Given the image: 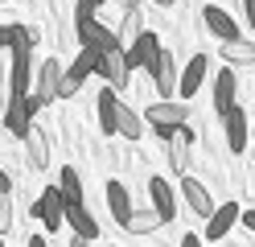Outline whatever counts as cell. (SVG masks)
<instances>
[{"label": "cell", "mask_w": 255, "mask_h": 247, "mask_svg": "<svg viewBox=\"0 0 255 247\" xmlns=\"http://www.w3.org/2000/svg\"><path fill=\"white\" fill-rule=\"evenodd\" d=\"M189 115H194V111H189L185 99H156V103L144 111V124L169 144L173 132H177V124H189Z\"/></svg>", "instance_id": "cell-1"}, {"label": "cell", "mask_w": 255, "mask_h": 247, "mask_svg": "<svg viewBox=\"0 0 255 247\" xmlns=\"http://www.w3.org/2000/svg\"><path fill=\"white\" fill-rule=\"evenodd\" d=\"M74 33H78V41L83 45H95V49H120V33H111L107 25H99V16H95L91 4H83L78 0V12H74Z\"/></svg>", "instance_id": "cell-2"}, {"label": "cell", "mask_w": 255, "mask_h": 247, "mask_svg": "<svg viewBox=\"0 0 255 247\" xmlns=\"http://www.w3.org/2000/svg\"><path fill=\"white\" fill-rule=\"evenodd\" d=\"M37 111H41V99H37V95H29V91H12V99H8V115H4L8 132H12V136H25Z\"/></svg>", "instance_id": "cell-3"}, {"label": "cell", "mask_w": 255, "mask_h": 247, "mask_svg": "<svg viewBox=\"0 0 255 247\" xmlns=\"http://www.w3.org/2000/svg\"><path fill=\"white\" fill-rule=\"evenodd\" d=\"M222 124H227V148L231 153H247V144H251V124H247V111L231 103L227 111H222Z\"/></svg>", "instance_id": "cell-4"}, {"label": "cell", "mask_w": 255, "mask_h": 247, "mask_svg": "<svg viewBox=\"0 0 255 247\" xmlns=\"http://www.w3.org/2000/svg\"><path fill=\"white\" fill-rule=\"evenodd\" d=\"M144 70H148V78L156 82V87H161V99H169L173 91H177V62H173L169 49H156Z\"/></svg>", "instance_id": "cell-5"}, {"label": "cell", "mask_w": 255, "mask_h": 247, "mask_svg": "<svg viewBox=\"0 0 255 247\" xmlns=\"http://www.w3.org/2000/svg\"><path fill=\"white\" fill-rule=\"evenodd\" d=\"M33 214L45 223V231H62V219H66V198H62V190L50 186V190L33 202Z\"/></svg>", "instance_id": "cell-6"}, {"label": "cell", "mask_w": 255, "mask_h": 247, "mask_svg": "<svg viewBox=\"0 0 255 247\" xmlns=\"http://www.w3.org/2000/svg\"><path fill=\"white\" fill-rule=\"evenodd\" d=\"M95 120H99L103 136H116V120H120V91L116 87L99 91V99H95Z\"/></svg>", "instance_id": "cell-7"}, {"label": "cell", "mask_w": 255, "mask_h": 247, "mask_svg": "<svg viewBox=\"0 0 255 247\" xmlns=\"http://www.w3.org/2000/svg\"><path fill=\"white\" fill-rule=\"evenodd\" d=\"M181 198H185V206L194 210L198 219H210V210H214V198H210V190H206L198 177L181 173Z\"/></svg>", "instance_id": "cell-8"}, {"label": "cell", "mask_w": 255, "mask_h": 247, "mask_svg": "<svg viewBox=\"0 0 255 247\" xmlns=\"http://www.w3.org/2000/svg\"><path fill=\"white\" fill-rule=\"evenodd\" d=\"M99 74L107 78V87H116V91H124V87H128V78H132V66H128L124 45H120V49H107V54H103Z\"/></svg>", "instance_id": "cell-9"}, {"label": "cell", "mask_w": 255, "mask_h": 247, "mask_svg": "<svg viewBox=\"0 0 255 247\" xmlns=\"http://www.w3.org/2000/svg\"><path fill=\"white\" fill-rule=\"evenodd\" d=\"M25 161H29V169H45L50 165V136H45V128H37V124H29V132H25Z\"/></svg>", "instance_id": "cell-10"}, {"label": "cell", "mask_w": 255, "mask_h": 247, "mask_svg": "<svg viewBox=\"0 0 255 247\" xmlns=\"http://www.w3.org/2000/svg\"><path fill=\"white\" fill-rule=\"evenodd\" d=\"M206 70H210L206 54H194V58H189V66L177 74V95H181V99H194V95H198V87L206 82Z\"/></svg>", "instance_id": "cell-11"}, {"label": "cell", "mask_w": 255, "mask_h": 247, "mask_svg": "<svg viewBox=\"0 0 255 247\" xmlns=\"http://www.w3.org/2000/svg\"><path fill=\"white\" fill-rule=\"evenodd\" d=\"M58 82H62V62L58 58H45L41 70H37V87H33V95L41 99V107L58 99Z\"/></svg>", "instance_id": "cell-12"}, {"label": "cell", "mask_w": 255, "mask_h": 247, "mask_svg": "<svg viewBox=\"0 0 255 247\" xmlns=\"http://www.w3.org/2000/svg\"><path fill=\"white\" fill-rule=\"evenodd\" d=\"M156 49H161V37H156V33H148V29H140L136 37H132V45L124 49V54H128V66H132V70H136V66H148Z\"/></svg>", "instance_id": "cell-13"}, {"label": "cell", "mask_w": 255, "mask_h": 247, "mask_svg": "<svg viewBox=\"0 0 255 247\" xmlns=\"http://www.w3.org/2000/svg\"><path fill=\"white\" fill-rule=\"evenodd\" d=\"M202 21H206V29H210L218 41L239 37V25H235V16H231L227 8H222V4H206V8H202Z\"/></svg>", "instance_id": "cell-14"}, {"label": "cell", "mask_w": 255, "mask_h": 247, "mask_svg": "<svg viewBox=\"0 0 255 247\" xmlns=\"http://www.w3.org/2000/svg\"><path fill=\"white\" fill-rule=\"evenodd\" d=\"M239 202H227V206H214L210 219H206V239H227V231L239 223Z\"/></svg>", "instance_id": "cell-15"}, {"label": "cell", "mask_w": 255, "mask_h": 247, "mask_svg": "<svg viewBox=\"0 0 255 247\" xmlns=\"http://www.w3.org/2000/svg\"><path fill=\"white\" fill-rule=\"evenodd\" d=\"M66 223H70V231H74V239L78 243H87V239H99V223L87 214V206L83 202H74V206H66Z\"/></svg>", "instance_id": "cell-16"}, {"label": "cell", "mask_w": 255, "mask_h": 247, "mask_svg": "<svg viewBox=\"0 0 255 247\" xmlns=\"http://www.w3.org/2000/svg\"><path fill=\"white\" fill-rule=\"evenodd\" d=\"M29 66H33V45H12V74H8L12 91H29Z\"/></svg>", "instance_id": "cell-17"}, {"label": "cell", "mask_w": 255, "mask_h": 247, "mask_svg": "<svg viewBox=\"0 0 255 247\" xmlns=\"http://www.w3.org/2000/svg\"><path fill=\"white\" fill-rule=\"evenodd\" d=\"M161 227H165V219H161V210H156V206L132 210V214H128V223H124L128 235H152V231H161Z\"/></svg>", "instance_id": "cell-18"}, {"label": "cell", "mask_w": 255, "mask_h": 247, "mask_svg": "<svg viewBox=\"0 0 255 247\" xmlns=\"http://www.w3.org/2000/svg\"><path fill=\"white\" fill-rule=\"evenodd\" d=\"M218 54H222V62H227V66H255V41H243V37H227Z\"/></svg>", "instance_id": "cell-19"}, {"label": "cell", "mask_w": 255, "mask_h": 247, "mask_svg": "<svg viewBox=\"0 0 255 247\" xmlns=\"http://www.w3.org/2000/svg\"><path fill=\"white\" fill-rule=\"evenodd\" d=\"M107 210H111V219H116L120 227L128 223V214H132V198H128V186L124 181H107Z\"/></svg>", "instance_id": "cell-20"}, {"label": "cell", "mask_w": 255, "mask_h": 247, "mask_svg": "<svg viewBox=\"0 0 255 247\" xmlns=\"http://www.w3.org/2000/svg\"><path fill=\"white\" fill-rule=\"evenodd\" d=\"M148 198H152V206L161 210V219H165V223L177 219V202H173V186H169V181L152 177V181H148Z\"/></svg>", "instance_id": "cell-21"}, {"label": "cell", "mask_w": 255, "mask_h": 247, "mask_svg": "<svg viewBox=\"0 0 255 247\" xmlns=\"http://www.w3.org/2000/svg\"><path fill=\"white\" fill-rule=\"evenodd\" d=\"M235 91H239V78H235V66H222L218 78H214V107L227 111L235 103Z\"/></svg>", "instance_id": "cell-22"}, {"label": "cell", "mask_w": 255, "mask_h": 247, "mask_svg": "<svg viewBox=\"0 0 255 247\" xmlns=\"http://www.w3.org/2000/svg\"><path fill=\"white\" fill-rule=\"evenodd\" d=\"M99 66H103V49H95V45H83V49H78V58H74V66H70V74L87 82L91 74H99Z\"/></svg>", "instance_id": "cell-23"}, {"label": "cell", "mask_w": 255, "mask_h": 247, "mask_svg": "<svg viewBox=\"0 0 255 247\" xmlns=\"http://www.w3.org/2000/svg\"><path fill=\"white\" fill-rule=\"evenodd\" d=\"M116 132H120V136H128V140H136L140 132H144V115H136L132 107H124V103H120V120H116Z\"/></svg>", "instance_id": "cell-24"}, {"label": "cell", "mask_w": 255, "mask_h": 247, "mask_svg": "<svg viewBox=\"0 0 255 247\" xmlns=\"http://www.w3.org/2000/svg\"><path fill=\"white\" fill-rule=\"evenodd\" d=\"M58 190H62V198H66V206H74V202H83V181H78V169H62V177H58Z\"/></svg>", "instance_id": "cell-25"}, {"label": "cell", "mask_w": 255, "mask_h": 247, "mask_svg": "<svg viewBox=\"0 0 255 247\" xmlns=\"http://www.w3.org/2000/svg\"><path fill=\"white\" fill-rule=\"evenodd\" d=\"M189 148H194V144H189V140H177V136H173L169 140V165H173V173H189Z\"/></svg>", "instance_id": "cell-26"}, {"label": "cell", "mask_w": 255, "mask_h": 247, "mask_svg": "<svg viewBox=\"0 0 255 247\" xmlns=\"http://www.w3.org/2000/svg\"><path fill=\"white\" fill-rule=\"evenodd\" d=\"M8 33H12V45H37V29H33V25L12 21V25H8ZM12 45H8V49H12Z\"/></svg>", "instance_id": "cell-27"}, {"label": "cell", "mask_w": 255, "mask_h": 247, "mask_svg": "<svg viewBox=\"0 0 255 247\" xmlns=\"http://www.w3.org/2000/svg\"><path fill=\"white\" fill-rule=\"evenodd\" d=\"M83 91V78H74L70 70H62V82H58V99H70V95H78Z\"/></svg>", "instance_id": "cell-28"}, {"label": "cell", "mask_w": 255, "mask_h": 247, "mask_svg": "<svg viewBox=\"0 0 255 247\" xmlns=\"http://www.w3.org/2000/svg\"><path fill=\"white\" fill-rule=\"evenodd\" d=\"M136 33H140V12L124 8V37H136Z\"/></svg>", "instance_id": "cell-29"}, {"label": "cell", "mask_w": 255, "mask_h": 247, "mask_svg": "<svg viewBox=\"0 0 255 247\" xmlns=\"http://www.w3.org/2000/svg\"><path fill=\"white\" fill-rule=\"evenodd\" d=\"M8 227V194H0V231Z\"/></svg>", "instance_id": "cell-30"}, {"label": "cell", "mask_w": 255, "mask_h": 247, "mask_svg": "<svg viewBox=\"0 0 255 247\" xmlns=\"http://www.w3.org/2000/svg\"><path fill=\"white\" fill-rule=\"evenodd\" d=\"M239 223H243L247 231H255V210H239Z\"/></svg>", "instance_id": "cell-31"}, {"label": "cell", "mask_w": 255, "mask_h": 247, "mask_svg": "<svg viewBox=\"0 0 255 247\" xmlns=\"http://www.w3.org/2000/svg\"><path fill=\"white\" fill-rule=\"evenodd\" d=\"M12 45V33H8V25H0V49H8Z\"/></svg>", "instance_id": "cell-32"}, {"label": "cell", "mask_w": 255, "mask_h": 247, "mask_svg": "<svg viewBox=\"0 0 255 247\" xmlns=\"http://www.w3.org/2000/svg\"><path fill=\"white\" fill-rule=\"evenodd\" d=\"M243 8H247V25L255 29V0H243Z\"/></svg>", "instance_id": "cell-33"}, {"label": "cell", "mask_w": 255, "mask_h": 247, "mask_svg": "<svg viewBox=\"0 0 255 247\" xmlns=\"http://www.w3.org/2000/svg\"><path fill=\"white\" fill-rule=\"evenodd\" d=\"M8 186H12V181H8V173L0 169V194H8Z\"/></svg>", "instance_id": "cell-34"}, {"label": "cell", "mask_w": 255, "mask_h": 247, "mask_svg": "<svg viewBox=\"0 0 255 247\" xmlns=\"http://www.w3.org/2000/svg\"><path fill=\"white\" fill-rule=\"evenodd\" d=\"M83 4H91V8H103V0H83Z\"/></svg>", "instance_id": "cell-35"}, {"label": "cell", "mask_w": 255, "mask_h": 247, "mask_svg": "<svg viewBox=\"0 0 255 247\" xmlns=\"http://www.w3.org/2000/svg\"><path fill=\"white\" fill-rule=\"evenodd\" d=\"M152 4H161V8H169V4H173V0H152Z\"/></svg>", "instance_id": "cell-36"}, {"label": "cell", "mask_w": 255, "mask_h": 247, "mask_svg": "<svg viewBox=\"0 0 255 247\" xmlns=\"http://www.w3.org/2000/svg\"><path fill=\"white\" fill-rule=\"evenodd\" d=\"M136 4H140V0H124V8H136Z\"/></svg>", "instance_id": "cell-37"}, {"label": "cell", "mask_w": 255, "mask_h": 247, "mask_svg": "<svg viewBox=\"0 0 255 247\" xmlns=\"http://www.w3.org/2000/svg\"><path fill=\"white\" fill-rule=\"evenodd\" d=\"M251 144H255V124H251Z\"/></svg>", "instance_id": "cell-38"}, {"label": "cell", "mask_w": 255, "mask_h": 247, "mask_svg": "<svg viewBox=\"0 0 255 247\" xmlns=\"http://www.w3.org/2000/svg\"><path fill=\"white\" fill-rule=\"evenodd\" d=\"M0 4H8V0H0Z\"/></svg>", "instance_id": "cell-39"}]
</instances>
